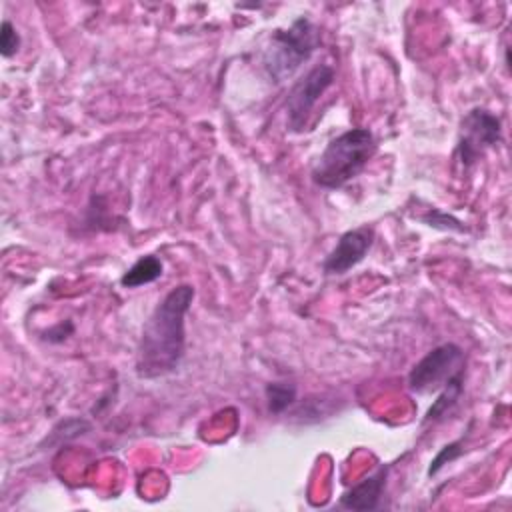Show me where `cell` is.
I'll use <instances>...</instances> for the list:
<instances>
[{"instance_id": "cell-1", "label": "cell", "mask_w": 512, "mask_h": 512, "mask_svg": "<svg viewBox=\"0 0 512 512\" xmlns=\"http://www.w3.org/2000/svg\"><path fill=\"white\" fill-rule=\"evenodd\" d=\"M192 284H178L154 306L146 318L134 370L142 380H158L174 374L186 354V314L194 300Z\"/></svg>"}, {"instance_id": "cell-2", "label": "cell", "mask_w": 512, "mask_h": 512, "mask_svg": "<svg viewBox=\"0 0 512 512\" xmlns=\"http://www.w3.org/2000/svg\"><path fill=\"white\" fill-rule=\"evenodd\" d=\"M376 146L370 128H350L330 138L310 168L312 182L324 190L342 188L368 166Z\"/></svg>"}, {"instance_id": "cell-3", "label": "cell", "mask_w": 512, "mask_h": 512, "mask_svg": "<svg viewBox=\"0 0 512 512\" xmlns=\"http://www.w3.org/2000/svg\"><path fill=\"white\" fill-rule=\"evenodd\" d=\"M318 46L320 28L310 18L298 16L288 28H276L270 34L262 54V68L272 82L282 84L310 60Z\"/></svg>"}, {"instance_id": "cell-4", "label": "cell", "mask_w": 512, "mask_h": 512, "mask_svg": "<svg viewBox=\"0 0 512 512\" xmlns=\"http://www.w3.org/2000/svg\"><path fill=\"white\" fill-rule=\"evenodd\" d=\"M466 354L454 342H444L426 352L408 372V388L414 394H438L450 382L464 378Z\"/></svg>"}, {"instance_id": "cell-5", "label": "cell", "mask_w": 512, "mask_h": 512, "mask_svg": "<svg viewBox=\"0 0 512 512\" xmlns=\"http://www.w3.org/2000/svg\"><path fill=\"white\" fill-rule=\"evenodd\" d=\"M334 78H336L334 66L320 62V64H314L306 74H302L292 84L284 102L288 132L302 134L306 130L318 100L334 84Z\"/></svg>"}, {"instance_id": "cell-6", "label": "cell", "mask_w": 512, "mask_h": 512, "mask_svg": "<svg viewBox=\"0 0 512 512\" xmlns=\"http://www.w3.org/2000/svg\"><path fill=\"white\" fill-rule=\"evenodd\" d=\"M502 142V122L500 118L480 106L468 110L460 120L456 158L464 168L474 166L486 150Z\"/></svg>"}, {"instance_id": "cell-7", "label": "cell", "mask_w": 512, "mask_h": 512, "mask_svg": "<svg viewBox=\"0 0 512 512\" xmlns=\"http://www.w3.org/2000/svg\"><path fill=\"white\" fill-rule=\"evenodd\" d=\"M374 238H376V232L368 224L346 230L344 234H340L334 248L326 254L322 262V272L326 276L346 274L366 258V254L374 244Z\"/></svg>"}, {"instance_id": "cell-8", "label": "cell", "mask_w": 512, "mask_h": 512, "mask_svg": "<svg viewBox=\"0 0 512 512\" xmlns=\"http://www.w3.org/2000/svg\"><path fill=\"white\" fill-rule=\"evenodd\" d=\"M388 472H390V464H380L372 474H368L366 478H362L360 482L344 490L338 504L346 510H356V512L376 510L380 506V498L386 488Z\"/></svg>"}, {"instance_id": "cell-9", "label": "cell", "mask_w": 512, "mask_h": 512, "mask_svg": "<svg viewBox=\"0 0 512 512\" xmlns=\"http://www.w3.org/2000/svg\"><path fill=\"white\" fill-rule=\"evenodd\" d=\"M164 274V264L158 256L154 254H146L140 256L122 276H120V284L124 288H140L144 284L156 282L158 278H162Z\"/></svg>"}, {"instance_id": "cell-10", "label": "cell", "mask_w": 512, "mask_h": 512, "mask_svg": "<svg viewBox=\"0 0 512 512\" xmlns=\"http://www.w3.org/2000/svg\"><path fill=\"white\" fill-rule=\"evenodd\" d=\"M464 392V378H458L454 382H450L448 386H444L440 392H438V398L434 400V404L428 408L422 424H428V422H438L442 420L460 400Z\"/></svg>"}, {"instance_id": "cell-11", "label": "cell", "mask_w": 512, "mask_h": 512, "mask_svg": "<svg viewBox=\"0 0 512 512\" xmlns=\"http://www.w3.org/2000/svg\"><path fill=\"white\" fill-rule=\"evenodd\" d=\"M296 394H298V388L292 382H268L264 388L268 412L282 414L284 410H288L294 404Z\"/></svg>"}, {"instance_id": "cell-12", "label": "cell", "mask_w": 512, "mask_h": 512, "mask_svg": "<svg viewBox=\"0 0 512 512\" xmlns=\"http://www.w3.org/2000/svg\"><path fill=\"white\" fill-rule=\"evenodd\" d=\"M20 50V34L10 20H2L0 26V54L2 58H12Z\"/></svg>"}, {"instance_id": "cell-13", "label": "cell", "mask_w": 512, "mask_h": 512, "mask_svg": "<svg viewBox=\"0 0 512 512\" xmlns=\"http://www.w3.org/2000/svg\"><path fill=\"white\" fill-rule=\"evenodd\" d=\"M462 446V440H454V442H450V444H446L436 456H434V460L430 462V468H428V476H436L438 472H440V468L444 466V464H448V462H452V460H456L464 450L460 448Z\"/></svg>"}]
</instances>
